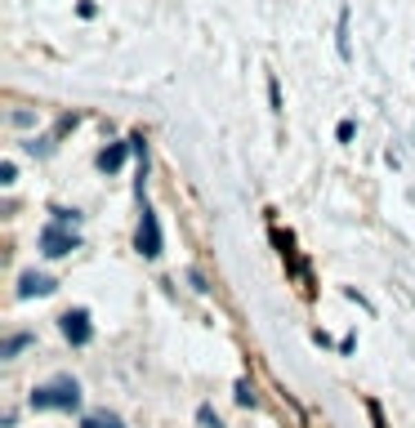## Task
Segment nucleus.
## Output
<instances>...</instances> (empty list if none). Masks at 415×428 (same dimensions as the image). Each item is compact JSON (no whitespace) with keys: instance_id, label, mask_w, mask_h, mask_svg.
Wrapping results in <instances>:
<instances>
[{"instance_id":"f257e3e1","label":"nucleus","mask_w":415,"mask_h":428,"mask_svg":"<svg viewBox=\"0 0 415 428\" xmlns=\"http://www.w3.org/2000/svg\"><path fill=\"white\" fill-rule=\"evenodd\" d=\"M27 402H32V411H77L81 406V384L72 375H54V379H45V384H36Z\"/></svg>"},{"instance_id":"f03ea898","label":"nucleus","mask_w":415,"mask_h":428,"mask_svg":"<svg viewBox=\"0 0 415 428\" xmlns=\"http://www.w3.org/2000/svg\"><path fill=\"white\" fill-rule=\"evenodd\" d=\"M77 227H63V223H45L41 227V254L45 259H63V254L77 250Z\"/></svg>"},{"instance_id":"7ed1b4c3","label":"nucleus","mask_w":415,"mask_h":428,"mask_svg":"<svg viewBox=\"0 0 415 428\" xmlns=\"http://www.w3.org/2000/svg\"><path fill=\"white\" fill-rule=\"evenodd\" d=\"M134 245H139V254H143V259H161V218H156L152 205H143V214H139Z\"/></svg>"},{"instance_id":"20e7f679","label":"nucleus","mask_w":415,"mask_h":428,"mask_svg":"<svg viewBox=\"0 0 415 428\" xmlns=\"http://www.w3.org/2000/svg\"><path fill=\"white\" fill-rule=\"evenodd\" d=\"M59 330H63V339L77 344V348H85L94 339V326H90V312H85V308H68L59 317Z\"/></svg>"},{"instance_id":"39448f33","label":"nucleus","mask_w":415,"mask_h":428,"mask_svg":"<svg viewBox=\"0 0 415 428\" xmlns=\"http://www.w3.org/2000/svg\"><path fill=\"white\" fill-rule=\"evenodd\" d=\"M59 290V281L45 277V272H23L18 277V299H36V294H54Z\"/></svg>"},{"instance_id":"423d86ee","label":"nucleus","mask_w":415,"mask_h":428,"mask_svg":"<svg viewBox=\"0 0 415 428\" xmlns=\"http://www.w3.org/2000/svg\"><path fill=\"white\" fill-rule=\"evenodd\" d=\"M125 152H134V147H130V143H112V147H103L99 152V170H103V174H117V170L125 165Z\"/></svg>"},{"instance_id":"0eeeda50","label":"nucleus","mask_w":415,"mask_h":428,"mask_svg":"<svg viewBox=\"0 0 415 428\" xmlns=\"http://www.w3.org/2000/svg\"><path fill=\"white\" fill-rule=\"evenodd\" d=\"M81 428H125V420H121V415H112V411H94V415H85Z\"/></svg>"},{"instance_id":"6e6552de","label":"nucleus","mask_w":415,"mask_h":428,"mask_svg":"<svg viewBox=\"0 0 415 428\" xmlns=\"http://www.w3.org/2000/svg\"><path fill=\"white\" fill-rule=\"evenodd\" d=\"M27 344H32V335H27V330H18V335H9L5 344H0V357H18Z\"/></svg>"},{"instance_id":"1a4fd4ad","label":"nucleus","mask_w":415,"mask_h":428,"mask_svg":"<svg viewBox=\"0 0 415 428\" xmlns=\"http://www.w3.org/2000/svg\"><path fill=\"white\" fill-rule=\"evenodd\" d=\"M196 420H201V428H223V420L214 415V406H201V411H196Z\"/></svg>"},{"instance_id":"9d476101","label":"nucleus","mask_w":415,"mask_h":428,"mask_svg":"<svg viewBox=\"0 0 415 428\" xmlns=\"http://www.w3.org/2000/svg\"><path fill=\"white\" fill-rule=\"evenodd\" d=\"M339 59H348V9L339 14Z\"/></svg>"},{"instance_id":"9b49d317","label":"nucleus","mask_w":415,"mask_h":428,"mask_svg":"<svg viewBox=\"0 0 415 428\" xmlns=\"http://www.w3.org/2000/svg\"><path fill=\"white\" fill-rule=\"evenodd\" d=\"M237 402H241V406H254V388H250V379H237Z\"/></svg>"},{"instance_id":"f8f14e48","label":"nucleus","mask_w":415,"mask_h":428,"mask_svg":"<svg viewBox=\"0 0 415 428\" xmlns=\"http://www.w3.org/2000/svg\"><path fill=\"white\" fill-rule=\"evenodd\" d=\"M268 103H272V112H281V90H277V81H268Z\"/></svg>"}]
</instances>
